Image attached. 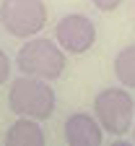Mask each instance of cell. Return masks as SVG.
<instances>
[{
    "instance_id": "cell-9",
    "label": "cell",
    "mask_w": 135,
    "mask_h": 146,
    "mask_svg": "<svg viewBox=\"0 0 135 146\" xmlns=\"http://www.w3.org/2000/svg\"><path fill=\"white\" fill-rule=\"evenodd\" d=\"M11 76V60H8V55L0 50V86H3Z\"/></svg>"
},
{
    "instance_id": "cell-4",
    "label": "cell",
    "mask_w": 135,
    "mask_h": 146,
    "mask_svg": "<svg viewBox=\"0 0 135 146\" xmlns=\"http://www.w3.org/2000/svg\"><path fill=\"white\" fill-rule=\"evenodd\" d=\"M0 24L11 36L31 39L47 24L44 0H3L0 3Z\"/></svg>"
},
{
    "instance_id": "cell-10",
    "label": "cell",
    "mask_w": 135,
    "mask_h": 146,
    "mask_svg": "<svg viewBox=\"0 0 135 146\" xmlns=\"http://www.w3.org/2000/svg\"><path fill=\"white\" fill-rule=\"evenodd\" d=\"M91 3L99 8V11H104V13H109V11H117L120 5H122V0H91Z\"/></svg>"
},
{
    "instance_id": "cell-8",
    "label": "cell",
    "mask_w": 135,
    "mask_h": 146,
    "mask_svg": "<svg viewBox=\"0 0 135 146\" xmlns=\"http://www.w3.org/2000/svg\"><path fill=\"white\" fill-rule=\"evenodd\" d=\"M114 76L120 78L122 86L135 89V44H127L114 58Z\"/></svg>"
},
{
    "instance_id": "cell-2",
    "label": "cell",
    "mask_w": 135,
    "mask_h": 146,
    "mask_svg": "<svg viewBox=\"0 0 135 146\" xmlns=\"http://www.w3.org/2000/svg\"><path fill=\"white\" fill-rule=\"evenodd\" d=\"M16 65L24 76H36L44 81H55L65 73V50L44 36H31L16 55Z\"/></svg>"
},
{
    "instance_id": "cell-1",
    "label": "cell",
    "mask_w": 135,
    "mask_h": 146,
    "mask_svg": "<svg viewBox=\"0 0 135 146\" xmlns=\"http://www.w3.org/2000/svg\"><path fill=\"white\" fill-rule=\"evenodd\" d=\"M8 107L18 117H34V120L44 123L55 112V91L44 78L21 76L11 84Z\"/></svg>"
},
{
    "instance_id": "cell-5",
    "label": "cell",
    "mask_w": 135,
    "mask_h": 146,
    "mask_svg": "<svg viewBox=\"0 0 135 146\" xmlns=\"http://www.w3.org/2000/svg\"><path fill=\"white\" fill-rule=\"evenodd\" d=\"M55 42L70 55H83L96 42V26L83 13H68L55 26Z\"/></svg>"
},
{
    "instance_id": "cell-3",
    "label": "cell",
    "mask_w": 135,
    "mask_h": 146,
    "mask_svg": "<svg viewBox=\"0 0 135 146\" xmlns=\"http://www.w3.org/2000/svg\"><path fill=\"white\" fill-rule=\"evenodd\" d=\"M94 112H96L99 125L109 136H127L132 128V117H135V104L125 89L109 86V89H101L96 94Z\"/></svg>"
},
{
    "instance_id": "cell-6",
    "label": "cell",
    "mask_w": 135,
    "mask_h": 146,
    "mask_svg": "<svg viewBox=\"0 0 135 146\" xmlns=\"http://www.w3.org/2000/svg\"><path fill=\"white\" fill-rule=\"evenodd\" d=\"M65 143L68 146H101L104 128L99 120L86 112H73L65 120Z\"/></svg>"
},
{
    "instance_id": "cell-7",
    "label": "cell",
    "mask_w": 135,
    "mask_h": 146,
    "mask_svg": "<svg viewBox=\"0 0 135 146\" xmlns=\"http://www.w3.org/2000/svg\"><path fill=\"white\" fill-rule=\"evenodd\" d=\"M3 143L5 146H44L47 136L42 131L39 120H34V117H18L5 131Z\"/></svg>"
},
{
    "instance_id": "cell-11",
    "label": "cell",
    "mask_w": 135,
    "mask_h": 146,
    "mask_svg": "<svg viewBox=\"0 0 135 146\" xmlns=\"http://www.w3.org/2000/svg\"><path fill=\"white\" fill-rule=\"evenodd\" d=\"M130 131H132V143H135V117H132V128Z\"/></svg>"
}]
</instances>
